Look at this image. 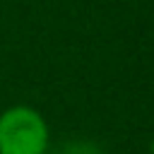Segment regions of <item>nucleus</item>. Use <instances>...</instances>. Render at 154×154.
Listing matches in <instances>:
<instances>
[{
  "instance_id": "obj_1",
  "label": "nucleus",
  "mask_w": 154,
  "mask_h": 154,
  "mask_svg": "<svg viewBox=\"0 0 154 154\" xmlns=\"http://www.w3.org/2000/svg\"><path fill=\"white\" fill-rule=\"evenodd\" d=\"M48 125L29 106L7 108L0 116V154H46Z\"/></svg>"
},
{
  "instance_id": "obj_2",
  "label": "nucleus",
  "mask_w": 154,
  "mask_h": 154,
  "mask_svg": "<svg viewBox=\"0 0 154 154\" xmlns=\"http://www.w3.org/2000/svg\"><path fill=\"white\" fill-rule=\"evenodd\" d=\"M51 154H101V149L91 142H65L55 147Z\"/></svg>"
}]
</instances>
